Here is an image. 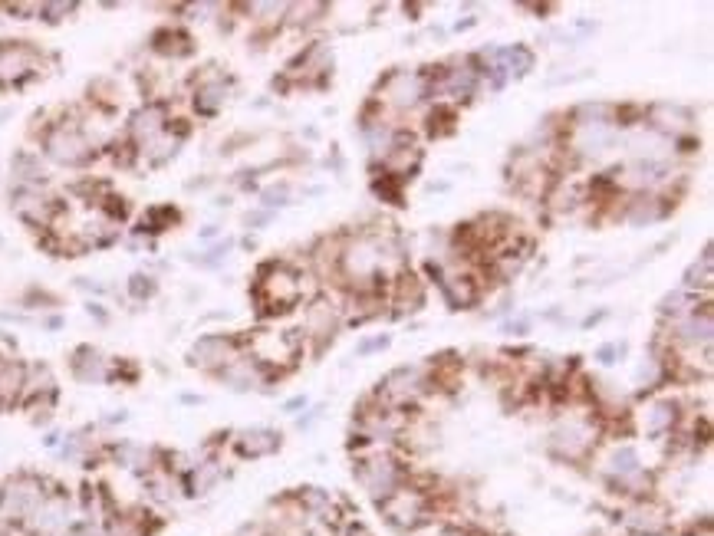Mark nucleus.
<instances>
[{
	"mask_svg": "<svg viewBox=\"0 0 714 536\" xmlns=\"http://www.w3.org/2000/svg\"><path fill=\"white\" fill-rule=\"evenodd\" d=\"M237 356H234V342L228 336H201L191 349L188 362L198 369H208V372H221L224 366H231Z\"/></svg>",
	"mask_w": 714,
	"mask_h": 536,
	"instance_id": "obj_5",
	"label": "nucleus"
},
{
	"mask_svg": "<svg viewBox=\"0 0 714 536\" xmlns=\"http://www.w3.org/2000/svg\"><path fill=\"white\" fill-rule=\"evenodd\" d=\"M165 129H168V112H165V106H155V102H152V106H142L129 119L132 142L142 145V148H152L165 135Z\"/></svg>",
	"mask_w": 714,
	"mask_h": 536,
	"instance_id": "obj_6",
	"label": "nucleus"
},
{
	"mask_svg": "<svg viewBox=\"0 0 714 536\" xmlns=\"http://www.w3.org/2000/svg\"><path fill=\"white\" fill-rule=\"evenodd\" d=\"M43 152H47L50 162L63 165V168H79L93 158V142L89 135L73 122H60L43 135Z\"/></svg>",
	"mask_w": 714,
	"mask_h": 536,
	"instance_id": "obj_2",
	"label": "nucleus"
},
{
	"mask_svg": "<svg viewBox=\"0 0 714 536\" xmlns=\"http://www.w3.org/2000/svg\"><path fill=\"white\" fill-rule=\"evenodd\" d=\"M102 536H149V527H145V520L135 517V513H116V517L106 523Z\"/></svg>",
	"mask_w": 714,
	"mask_h": 536,
	"instance_id": "obj_17",
	"label": "nucleus"
},
{
	"mask_svg": "<svg viewBox=\"0 0 714 536\" xmlns=\"http://www.w3.org/2000/svg\"><path fill=\"white\" fill-rule=\"evenodd\" d=\"M385 96H389L395 106H415L418 99H422V79L415 73H395L389 79V86H385Z\"/></svg>",
	"mask_w": 714,
	"mask_h": 536,
	"instance_id": "obj_13",
	"label": "nucleus"
},
{
	"mask_svg": "<svg viewBox=\"0 0 714 536\" xmlns=\"http://www.w3.org/2000/svg\"><path fill=\"white\" fill-rule=\"evenodd\" d=\"M343 267L353 280H372L382 273V247L372 241H356L343 254Z\"/></svg>",
	"mask_w": 714,
	"mask_h": 536,
	"instance_id": "obj_8",
	"label": "nucleus"
},
{
	"mask_svg": "<svg viewBox=\"0 0 714 536\" xmlns=\"http://www.w3.org/2000/svg\"><path fill=\"white\" fill-rule=\"evenodd\" d=\"M441 536H464V533H458V530H448V533H441Z\"/></svg>",
	"mask_w": 714,
	"mask_h": 536,
	"instance_id": "obj_23",
	"label": "nucleus"
},
{
	"mask_svg": "<svg viewBox=\"0 0 714 536\" xmlns=\"http://www.w3.org/2000/svg\"><path fill=\"white\" fill-rule=\"evenodd\" d=\"M672 421H675V408L668 405V402H659L649 412V431H652V435H659V431L672 428Z\"/></svg>",
	"mask_w": 714,
	"mask_h": 536,
	"instance_id": "obj_19",
	"label": "nucleus"
},
{
	"mask_svg": "<svg viewBox=\"0 0 714 536\" xmlns=\"http://www.w3.org/2000/svg\"><path fill=\"white\" fill-rule=\"evenodd\" d=\"M0 366H4V359H0Z\"/></svg>",
	"mask_w": 714,
	"mask_h": 536,
	"instance_id": "obj_24",
	"label": "nucleus"
},
{
	"mask_svg": "<svg viewBox=\"0 0 714 536\" xmlns=\"http://www.w3.org/2000/svg\"><path fill=\"white\" fill-rule=\"evenodd\" d=\"M260 293H264V300L270 306H277V310H287V306L297 303L300 280L293 277L287 267H274V270H270V277L260 283Z\"/></svg>",
	"mask_w": 714,
	"mask_h": 536,
	"instance_id": "obj_9",
	"label": "nucleus"
},
{
	"mask_svg": "<svg viewBox=\"0 0 714 536\" xmlns=\"http://www.w3.org/2000/svg\"><path fill=\"white\" fill-rule=\"evenodd\" d=\"M129 290H132V296H149L152 290H155V283L149 280V277H132V283H129Z\"/></svg>",
	"mask_w": 714,
	"mask_h": 536,
	"instance_id": "obj_20",
	"label": "nucleus"
},
{
	"mask_svg": "<svg viewBox=\"0 0 714 536\" xmlns=\"http://www.w3.org/2000/svg\"><path fill=\"white\" fill-rule=\"evenodd\" d=\"M609 474H616L619 481H629V477H639V458L632 448H622L609 458Z\"/></svg>",
	"mask_w": 714,
	"mask_h": 536,
	"instance_id": "obj_18",
	"label": "nucleus"
},
{
	"mask_svg": "<svg viewBox=\"0 0 714 536\" xmlns=\"http://www.w3.org/2000/svg\"><path fill=\"white\" fill-rule=\"evenodd\" d=\"M50 490L43 487L40 477L33 474H17L10 477V481L0 487V517L7 523H17V527H24L30 520V513L43 504V497H47Z\"/></svg>",
	"mask_w": 714,
	"mask_h": 536,
	"instance_id": "obj_1",
	"label": "nucleus"
},
{
	"mask_svg": "<svg viewBox=\"0 0 714 536\" xmlns=\"http://www.w3.org/2000/svg\"><path fill=\"white\" fill-rule=\"evenodd\" d=\"M382 510L395 527H415L425 517V497L418 490H395L392 497L382 500Z\"/></svg>",
	"mask_w": 714,
	"mask_h": 536,
	"instance_id": "obj_7",
	"label": "nucleus"
},
{
	"mask_svg": "<svg viewBox=\"0 0 714 536\" xmlns=\"http://www.w3.org/2000/svg\"><path fill=\"white\" fill-rule=\"evenodd\" d=\"M218 477H221L218 461H201L191 467V474L185 477V487H188V494H208V490L218 484Z\"/></svg>",
	"mask_w": 714,
	"mask_h": 536,
	"instance_id": "obj_16",
	"label": "nucleus"
},
{
	"mask_svg": "<svg viewBox=\"0 0 714 536\" xmlns=\"http://www.w3.org/2000/svg\"><path fill=\"white\" fill-rule=\"evenodd\" d=\"M70 497L66 494H47L43 504L30 513V520L24 523V530L30 536H60L63 530H70Z\"/></svg>",
	"mask_w": 714,
	"mask_h": 536,
	"instance_id": "obj_3",
	"label": "nucleus"
},
{
	"mask_svg": "<svg viewBox=\"0 0 714 536\" xmlns=\"http://www.w3.org/2000/svg\"><path fill=\"white\" fill-rule=\"evenodd\" d=\"M553 448H557L563 458H583V454L593 448V428L586 421H566V425L553 435Z\"/></svg>",
	"mask_w": 714,
	"mask_h": 536,
	"instance_id": "obj_10",
	"label": "nucleus"
},
{
	"mask_svg": "<svg viewBox=\"0 0 714 536\" xmlns=\"http://www.w3.org/2000/svg\"><path fill=\"white\" fill-rule=\"evenodd\" d=\"M346 536H372V533H369L366 527H359V523H356V527H349V533H346Z\"/></svg>",
	"mask_w": 714,
	"mask_h": 536,
	"instance_id": "obj_22",
	"label": "nucleus"
},
{
	"mask_svg": "<svg viewBox=\"0 0 714 536\" xmlns=\"http://www.w3.org/2000/svg\"><path fill=\"white\" fill-rule=\"evenodd\" d=\"M224 102H228V86H224L221 79H211V83H204L195 93V109L201 116H214Z\"/></svg>",
	"mask_w": 714,
	"mask_h": 536,
	"instance_id": "obj_15",
	"label": "nucleus"
},
{
	"mask_svg": "<svg viewBox=\"0 0 714 536\" xmlns=\"http://www.w3.org/2000/svg\"><path fill=\"white\" fill-rule=\"evenodd\" d=\"M60 536H102V530H99V527H93V523H76V527L63 530Z\"/></svg>",
	"mask_w": 714,
	"mask_h": 536,
	"instance_id": "obj_21",
	"label": "nucleus"
},
{
	"mask_svg": "<svg viewBox=\"0 0 714 536\" xmlns=\"http://www.w3.org/2000/svg\"><path fill=\"white\" fill-rule=\"evenodd\" d=\"M24 385H27L24 362H4V366H0V408L20 402V398H24Z\"/></svg>",
	"mask_w": 714,
	"mask_h": 536,
	"instance_id": "obj_12",
	"label": "nucleus"
},
{
	"mask_svg": "<svg viewBox=\"0 0 714 536\" xmlns=\"http://www.w3.org/2000/svg\"><path fill=\"white\" fill-rule=\"evenodd\" d=\"M359 484L366 487V494H372L376 500L392 497L399 490V467L389 458H369L359 467Z\"/></svg>",
	"mask_w": 714,
	"mask_h": 536,
	"instance_id": "obj_4",
	"label": "nucleus"
},
{
	"mask_svg": "<svg viewBox=\"0 0 714 536\" xmlns=\"http://www.w3.org/2000/svg\"><path fill=\"white\" fill-rule=\"evenodd\" d=\"M277 444L280 438L274 431H264V428L244 431V435H237V454H241V458H264V454L277 451Z\"/></svg>",
	"mask_w": 714,
	"mask_h": 536,
	"instance_id": "obj_14",
	"label": "nucleus"
},
{
	"mask_svg": "<svg viewBox=\"0 0 714 536\" xmlns=\"http://www.w3.org/2000/svg\"><path fill=\"white\" fill-rule=\"evenodd\" d=\"M73 375L79 382H106L109 379V359L93 346L76 349L73 352Z\"/></svg>",
	"mask_w": 714,
	"mask_h": 536,
	"instance_id": "obj_11",
	"label": "nucleus"
}]
</instances>
